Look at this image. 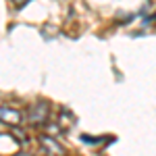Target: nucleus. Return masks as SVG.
Returning a JSON list of instances; mask_svg holds the SVG:
<instances>
[{"instance_id":"nucleus-5","label":"nucleus","mask_w":156,"mask_h":156,"mask_svg":"<svg viewBox=\"0 0 156 156\" xmlns=\"http://www.w3.org/2000/svg\"><path fill=\"white\" fill-rule=\"evenodd\" d=\"M11 2L15 4V6H23V4H27L29 0H11Z\"/></svg>"},{"instance_id":"nucleus-6","label":"nucleus","mask_w":156,"mask_h":156,"mask_svg":"<svg viewBox=\"0 0 156 156\" xmlns=\"http://www.w3.org/2000/svg\"><path fill=\"white\" fill-rule=\"evenodd\" d=\"M15 156H34V154H29V152H17Z\"/></svg>"},{"instance_id":"nucleus-4","label":"nucleus","mask_w":156,"mask_h":156,"mask_svg":"<svg viewBox=\"0 0 156 156\" xmlns=\"http://www.w3.org/2000/svg\"><path fill=\"white\" fill-rule=\"evenodd\" d=\"M77 123V119L73 117L69 110H60V117L56 121V127H58V131H69L73 125Z\"/></svg>"},{"instance_id":"nucleus-7","label":"nucleus","mask_w":156,"mask_h":156,"mask_svg":"<svg viewBox=\"0 0 156 156\" xmlns=\"http://www.w3.org/2000/svg\"><path fill=\"white\" fill-rule=\"evenodd\" d=\"M154 19H156V17H154Z\"/></svg>"},{"instance_id":"nucleus-1","label":"nucleus","mask_w":156,"mask_h":156,"mask_svg":"<svg viewBox=\"0 0 156 156\" xmlns=\"http://www.w3.org/2000/svg\"><path fill=\"white\" fill-rule=\"evenodd\" d=\"M50 117V104L48 100H36L34 104H29L27 108V121L34 125V127H42L48 123Z\"/></svg>"},{"instance_id":"nucleus-3","label":"nucleus","mask_w":156,"mask_h":156,"mask_svg":"<svg viewBox=\"0 0 156 156\" xmlns=\"http://www.w3.org/2000/svg\"><path fill=\"white\" fill-rule=\"evenodd\" d=\"M0 115H2V123H9V125H21L23 123V115L19 110H12L9 106H2Z\"/></svg>"},{"instance_id":"nucleus-2","label":"nucleus","mask_w":156,"mask_h":156,"mask_svg":"<svg viewBox=\"0 0 156 156\" xmlns=\"http://www.w3.org/2000/svg\"><path fill=\"white\" fill-rule=\"evenodd\" d=\"M40 146L46 156H65V148L52 135H40Z\"/></svg>"}]
</instances>
